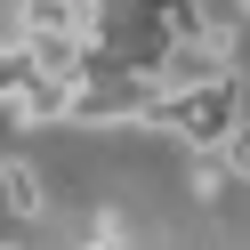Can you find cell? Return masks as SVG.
Listing matches in <instances>:
<instances>
[{
	"label": "cell",
	"mask_w": 250,
	"mask_h": 250,
	"mask_svg": "<svg viewBox=\"0 0 250 250\" xmlns=\"http://www.w3.org/2000/svg\"><path fill=\"white\" fill-rule=\"evenodd\" d=\"M242 89H250V73L234 65V73H210V81H194V89H178V137L186 146H226L234 129H242Z\"/></svg>",
	"instance_id": "6da1fadb"
},
{
	"label": "cell",
	"mask_w": 250,
	"mask_h": 250,
	"mask_svg": "<svg viewBox=\"0 0 250 250\" xmlns=\"http://www.w3.org/2000/svg\"><path fill=\"white\" fill-rule=\"evenodd\" d=\"M0 202H8L17 218H41V210H49V186H41V169L24 162V153H0Z\"/></svg>",
	"instance_id": "7a4b0ae2"
},
{
	"label": "cell",
	"mask_w": 250,
	"mask_h": 250,
	"mask_svg": "<svg viewBox=\"0 0 250 250\" xmlns=\"http://www.w3.org/2000/svg\"><path fill=\"white\" fill-rule=\"evenodd\" d=\"M17 17H24V33H89V0H17Z\"/></svg>",
	"instance_id": "3957f363"
},
{
	"label": "cell",
	"mask_w": 250,
	"mask_h": 250,
	"mask_svg": "<svg viewBox=\"0 0 250 250\" xmlns=\"http://www.w3.org/2000/svg\"><path fill=\"white\" fill-rule=\"evenodd\" d=\"M33 81H41V57H33V41H24V33H17V41H0V105H17Z\"/></svg>",
	"instance_id": "277c9868"
},
{
	"label": "cell",
	"mask_w": 250,
	"mask_h": 250,
	"mask_svg": "<svg viewBox=\"0 0 250 250\" xmlns=\"http://www.w3.org/2000/svg\"><path fill=\"white\" fill-rule=\"evenodd\" d=\"M218 153H226V169H234V178L250 186V121H242V129H234V137H226V146H218Z\"/></svg>",
	"instance_id": "5b68a950"
}]
</instances>
